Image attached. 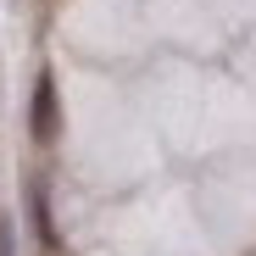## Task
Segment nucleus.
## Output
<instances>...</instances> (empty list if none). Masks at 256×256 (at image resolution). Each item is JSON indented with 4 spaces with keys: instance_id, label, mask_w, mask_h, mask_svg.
<instances>
[{
    "instance_id": "nucleus-1",
    "label": "nucleus",
    "mask_w": 256,
    "mask_h": 256,
    "mask_svg": "<svg viewBox=\"0 0 256 256\" xmlns=\"http://www.w3.org/2000/svg\"><path fill=\"white\" fill-rule=\"evenodd\" d=\"M56 134V84H50V72L34 84V140L45 145Z\"/></svg>"
}]
</instances>
